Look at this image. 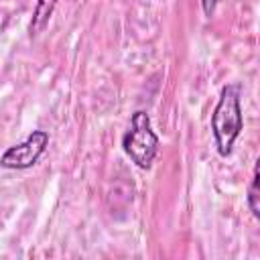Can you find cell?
I'll return each instance as SVG.
<instances>
[{
    "mask_svg": "<svg viewBox=\"0 0 260 260\" xmlns=\"http://www.w3.org/2000/svg\"><path fill=\"white\" fill-rule=\"evenodd\" d=\"M242 108H240V85L230 83L221 87L219 102L211 114V130L215 136L217 152L228 156L242 130Z\"/></svg>",
    "mask_w": 260,
    "mask_h": 260,
    "instance_id": "6da1fadb",
    "label": "cell"
},
{
    "mask_svg": "<svg viewBox=\"0 0 260 260\" xmlns=\"http://www.w3.org/2000/svg\"><path fill=\"white\" fill-rule=\"evenodd\" d=\"M122 144H124L126 154L140 169H150L156 156V150H158V136L152 132L150 118L146 112H136L132 116V126L126 132Z\"/></svg>",
    "mask_w": 260,
    "mask_h": 260,
    "instance_id": "7a4b0ae2",
    "label": "cell"
},
{
    "mask_svg": "<svg viewBox=\"0 0 260 260\" xmlns=\"http://www.w3.org/2000/svg\"><path fill=\"white\" fill-rule=\"evenodd\" d=\"M47 144H49V134L45 130H35L24 142H20L16 146H10L0 156V167H6V169H28L45 152Z\"/></svg>",
    "mask_w": 260,
    "mask_h": 260,
    "instance_id": "3957f363",
    "label": "cell"
},
{
    "mask_svg": "<svg viewBox=\"0 0 260 260\" xmlns=\"http://www.w3.org/2000/svg\"><path fill=\"white\" fill-rule=\"evenodd\" d=\"M55 4H57V0H39L37 2L32 20H30V35H39L47 26V22L55 10Z\"/></svg>",
    "mask_w": 260,
    "mask_h": 260,
    "instance_id": "277c9868",
    "label": "cell"
},
{
    "mask_svg": "<svg viewBox=\"0 0 260 260\" xmlns=\"http://www.w3.org/2000/svg\"><path fill=\"white\" fill-rule=\"evenodd\" d=\"M258 181H260V177H258V169H254L252 185H250V191H248V205H250V211L254 213V217H258V215H260V203H258L260 193H258Z\"/></svg>",
    "mask_w": 260,
    "mask_h": 260,
    "instance_id": "5b68a950",
    "label": "cell"
},
{
    "mask_svg": "<svg viewBox=\"0 0 260 260\" xmlns=\"http://www.w3.org/2000/svg\"><path fill=\"white\" fill-rule=\"evenodd\" d=\"M217 2H219V0H201V4H203V12H205L207 16H211L213 10H215V6H217Z\"/></svg>",
    "mask_w": 260,
    "mask_h": 260,
    "instance_id": "8992f818",
    "label": "cell"
}]
</instances>
